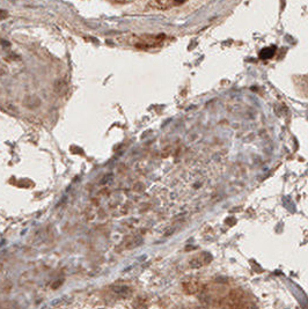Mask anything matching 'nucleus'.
Here are the masks:
<instances>
[{"instance_id": "nucleus-5", "label": "nucleus", "mask_w": 308, "mask_h": 309, "mask_svg": "<svg viewBox=\"0 0 308 309\" xmlns=\"http://www.w3.org/2000/svg\"><path fill=\"white\" fill-rule=\"evenodd\" d=\"M176 2H182V1H184V0H175Z\"/></svg>"}, {"instance_id": "nucleus-1", "label": "nucleus", "mask_w": 308, "mask_h": 309, "mask_svg": "<svg viewBox=\"0 0 308 309\" xmlns=\"http://www.w3.org/2000/svg\"><path fill=\"white\" fill-rule=\"evenodd\" d=\"M23 104L28 109H35V108H37L41 104V100L37 96H35V95H30V96H27L24 99Z\"/></svg>"}, {"instance_id": "nucleus-2", "label": "nucleus", "mask_w": 308, "mask_h": 309, "mask_svg": "<svg viewBox=\"0 0 308 309\" xmlns=\"http://www.w3.org/2000/svg\"><path fill=\"white\" fill-rule=\"evenodd\" d=\"M275 52H276V48L275 46H271V48H266L264 50L261 51L260 53V57L262 59H270L275 56Z\"/></svg>"}, {"instance_id": "nucleus-3", "label": "nucleus", "mask_w": 308, "mask_h": 309, "mask_svg": "<svg viewBox=\"0 0 308 309\" xmlns=\"http://www.w3.org/2000/svg\"><path fill=\"white\" fill-rule=\"evenodd\" d=\"M8 16V12L5 9H0V20H5Z\"/></svg>"}, {"instance_id": "nucleus-4", "label": "nucleus", "mask_w": 308, "mask_h": 309, "mask_svg": "<svg viewBox=\"0 0 308 309\" xmlns=\"http://www.w3.org/2000/svg\"><path fill=\"white\" fill-rule=\"evenodd\" d=\"M0 43H1V44H2L5 48H7V46H10V43H9V42H7V41H3V39H1V41H0Z\"/></svg>"}]
</instances>
